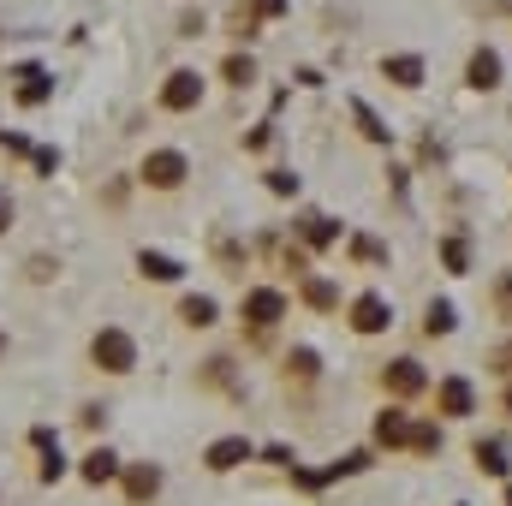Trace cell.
Returning a JSON list of instances; mask_svg holds the SVG:
<instances>
[{
	"instance_id": "cell-1",
	"label": "cell",
	"mask_w": 512,
	"mask_h": 506,
	"mask_svg": "<svg viewBox=\"0 0 512 506\" xmlns=\"http://www.w3.org/2000/svg\"><path fill=\"white\" fill-rule=\"evenodd\" d=\"M90 358H96V370L126 376L131 364H137V346H131V334H120V328H102V334L90 340Z\"/></svg>"
},
{
	"instance_id": "cell-2",
	"label": "cell",
	"mask_w": 512,
	"mask_h": 506,
	"mask_svg": "<svg viewBox=\"0 0 512 506\" xmlns=\"http://www.w3.org/2000/svg\"><path fill=\"white\" fill-rule=\"evenodd\" d=\"M197 102H203V78H197V72H173V78L161 84V108H167V114H191Z\"/></svg>"
},
{
	"instance_id": "cell-3",
	"label": "cell",
	"mask_w": 512,
	"mask_h": 506,
	"mask_svg": "<svg viewBox=\"0 0 512 506\" xmlns=\"http://www.w3.org/2000/svg\"><path fill=\"white\" fill-rule=\"evenodd\" d=\"M143 185H155V191L185 185V155H179V149H155V155L143 161Z\"/></svg>"
},
{
	"instance_id": "cell-4",
	"label": "cell",
	"mask_w": 512,
	"mask_h": 506,
	"mask_svg": "<svg viewBox=\"0 0 512 506\" xmlns=\"http://www.w3.org/2000/svg\"><path fill=\"white\" fill-rule=\"evenodd\" d=\"M286 316V298L274 292V286H256V292H245V322L251 328H274Z\"/></svg>"
},
{
	"instance_id": "cell-5",
	"label": "cell",
	"mask_w": 512,
	"mask_h": 506,
	"mask_svg": "<svg viewBox=\"0 0 512 506\" xmlns=\"http://www.w3.org/2000/svg\"><path fill=\"white\" fill-rule=\"evenodd\" d=\"M435 405H441L447 417H471V411H477V387H471L465 376H447L441 387H435Z\"/></svg>"
},
{
	"instance_id": "cell-6",
	"label": "cell",
	"mask_w": 512,
	"mask_h": 506,
	"mask_svg": "<svg viewBox=\"0 0 512 506\" xmlns=\"http://www.w3.org/2000/svg\"><path fill=\"white\" fill-rule=\"evenodd\" d=\"M387 322H393V310H387L382 292H364V298L352 304V328H358V334H382Z\"/></svg>"
},
{
	"instance_id": "cell-7",
	"label": "cell",
	"mask_w": 512,
	"mask_h": 506,
	"mask_svg": "<svg viewBox=\"0 0 512 506\" xmlns=\"http://www.w3.org/2000/svg\"><path fill=\"white\" fill-rule=\"evenodd\" d=\"M382 381H387V393H423V387H429V376H423L411 358H393L382 370Z\"/></svg>"
},
{
	"instance_id": "cell-8",
	"label": "cell",
	"mask_w": 512,
	"mask_h": 506,
	"mask_svg": "<svg viewBox=\"0 0 512 506\" xmlns=\"http://www.w3.org/2000/svg\"><path fill=\"white\" fill-rule=\"evenodd\" d=\"M12 78H18V102H24V108H36V102H48V90H54V78H48L42 66H18Z\"/></svg>"
},
{
	"instance_id": "cell-9",
	"label": "cell",
	"mask_w": 512,
	"mask_h": 506,
	"mask_svg": "<svg viewBox=\"0 0 512 506\" xmlns=\"http://www.w3.org/2000/svg\"><path fill=\"white\" fill-rule=\"evenodd\" d=\"M203 459H209V471H233V465L251 459V441H245V435H227V441H215Z\"/></svg>"
},
{
	"instance_id": "cell-10",
	"label": "cell",
	"mask_w": 512,
	"mask_h": 506,
	"mask_svg": "<svg viewBox=\"0 0 512 506\" xmlns=\"http://www.w3.org/2000/svg\"><path fill=\"white\" fill-rule=\"evenodd\" d=\"M155 495H161V471H155V465H131L126 471V501L143 506V501H155Z\"/></svg>"
},
{
	"instance_id": "cell-11",
	"label": "cell",
	"mask_w": 512,
	"mask_h": 506,
	"mask_svg": "<svg viewBox=\"0 0 512 506\" xmlns=\"http://www.w3.org/2000/svg\"><path fill=\"white\" fill-rule=\"evenodd\" d=\"M501 84V54L495 48H477L471 54V90H495Z\"/></svg>"
},
{
	"instance_id": "cell-12",
	"label": "cell",
	"mask_w": 512,
	"mask_h": 506,
	"mask_svg": "<svg viewBox=\"0 0 512 506\" xmlns=\"http://www.w3.org/2000/svg\"><path fill=\"white\" fill-rule=\"evenodd\" d=\"M376 441H382V447H411V423H405V411H382V417H376Z\"/></svg>"
},
{
	"instance_id": "cell-13",
	"label": "cell",
	"mask_w": 512,
	"mask_h": 506,
	"mask_svg": "<svg viewBox=\"0 0 512 506\" xmlns=\"http://www.w3.org/2000/svg\"><path fill=\"white\" fill-rule=\"evenodd\" d=\"M382 72L393 78V84H405V90L423 84V60H417V54H393V60H382Z\"/></svg>"
},
{
	"instance_id": "cell-14",
	"label": "cell",
	"mask_w": 512,
	"mask_h": 506,
	"mask_svg": "<svg viewBox=\"0 0 512 506\" xmlns=\"http://www.w3.org/2000/svg\"><path fill=\"white\" fill-rule=\"evenodd\" d=\"M120 477V459L108 453V447H96L90 459H84V483H114Z\"/></svg>"
},
{
	"instance_id": "cell-15",
	"label": "cell",
	"mask_w": 512,
	"mask_h": 506,
	"mask_svg": "<svg viewBox=\"0 0 512 506\" xmlns=\"http://www.w3.org/2000/svg\"><path fill=\"white\" fill-rule=\"evenodd\" d=\"M471 453H477V471H483V477H507V453H501L495 441H477Z\"/></svg>"
},
{
	"instance_id": "cell-16",
	"label": "cell",
	"mask_w": 512,
	"mask_h": 506,
	"mask_svg": "<svg viewBox=\"0 0 512 506\" xmlns=\"http://www.w3.org/2000/svg\"><path fill=\"white\" fill-rule=\"evenodd\" d=\"M137 268H143L149 280H179V262H173V256H161V251H143V256H137Z\"/></svg>"
},
{
	"instance_id": "cell-17",
	"label": "cell",
	"mask_w": 512,
	"mask_h": 506,
	"mask_svg": "<svg viewBox=\"0 0 512 506\" xmlns=\"http://www.w3.org/2000/svg\"><path fill=\"white\" fill-rule=\"evenodd\" d=\"M179 316H185L191 328H209V322H215V298H197V292H191V298L179 304Z\"/></svg>"
},
{
	"instance_id": "cell-18",
	"label": "cell",
	"mask_w": 512,
	"mask_h": 506,
	"mask_svg": "<svg viewBox=\"0 0 512 506\" xmlns=\"http://www.w3.org/2000/svg\"><path fill=\"white\" fill-rule=\"evenodd\" d=\"M304 239H310V245H334V239H340V227H334L328 215H310V221H304Z\"/></svg>"
},
{
	"instance_id": "cell-19",
	"label": "cell",
	"mask_w": 512,
	"mask_h": 506,
	"mask_svg": "<svg viewBox=\"0 0 512 506\" xmlns=\"http://www.w3.org/2000/svg\"><path fill=\"white\" fill-rule=\"evenodd\" d=\"M423 334H453V304H429V316H423Z\"/></svg>"
},
{
	"instance_id": "cell-20",
	"label": "cell",
	"mask_w": 512,
	"mask_h": 506,
	"mask_svg": "<svg viewBox=\"0 0 512 506\" xmlns=\"http://www.w3.org/2000/svg\"><path fill=\"white\" fill-rule=\"evenodd\" d=\"M441 262H447V274H465V262H471L465 239H447V245H441Z\"/></svg>"
},
{
	"instance_id": "cell-21",
	"label": "cell",
	"mask_w": 512,
	"mask_h": 506,
	"mask_svg": "<svg viewBox=\"0 0 512 506\" xmlns=\"http://www.w3.org/2000/svg\"><path fill=\"white\" fill-rule=\"evenodd\" d=\"M304 298H310L316 310H334V304H340V292H334L328 280H310V286H304Z\"/></svg>"
},
{
	"instance_id": "cell-22",
	"label": "cell",
	"mask_w": 512,
	"mask_h": 506,
	"mask_svg": "<svg viewBox=\"0 0 512 506\" xmlns=\"http://www.w3.org/2000/svg\"><path fill=\"white\" fill-rule=\"evenodd\" d=\"M411 447H417V453H441V429H435V423H417V429H411Z\"/></svg>"
},
{
	"instance_id": "cell-23",
	"label": "cell",
	"mask_w": 512,
	"mask_h": 506,
	"mask_svg": "<svg viewBox=\"0 0 512 506\" xmlns=\"http://www.w3.org/2000/svg\"><path fill=\"white\" fill-rule=\"evenodd\" d=\"M495 310H501V322H512V274L495 280Z\"/></svg>"
},
{
	"instance_id": "cell-24",
	"label": "cell",
	"mask_w": 512,
	"mask_h": 506,
	"mask_svg": "<svg viewBox=\"0 0 512 506\" xmlns=\"http://www.w3.org/2000/svg\"><path fill=\"white\" fill-rule=\"evenodd\" d=\"M227 78H233V84H251V78H256V66L245 60V54H233V60H227Z\"/></svg>"
},
{
	"instance_id": "cell-25",
	"label": "cell",
	"mask_w": 512,
	"mask_h": 506,
	"mask_svg": "<svg viewBox=\"0 0 512 506\" xmlns=\"http://www.w3.org/2000/svg\"><path fill=\"white\" fill-rule=\"evenodd\" d=\"M292 376H298V381L316 376V352H292Z\"/></svg>"
},
{
	"instance_id": "cell-26",
	"label": "cell",
	"mask_w": 512,
	"mask_h": 506,
	"mask_svg": "<svg viewBox=\"0 0 512 506\" xmlns=\"http://www.w3.org/2000/svg\"><path fill=\"white\" fill-rule=\"evenodd\" d=\"M251 12H256V18H280V12H286V0H251Z\"/></svg>"
},
{
	"instance_id": "cell-27",
	"label": "cell",
	"mask_w": 512,
	"mask_h": 506,
	"mask_svg": "<svg viewBox=\"0 0 512 506\" xmlns=\"http://www.w3.org/2000/svg\"><path fill=\"white\" fill-rule=\"evenodd\" d=\"M352 114H358V126H364V137H382V126H376V114H370V108H364V102H358V108H352Z\"/></svg>"
},
{
	"instance_id": "cell-28",
	"label": "cell",
	"mask_w": 512,
	"mask_h": 506,
	"mask_svg": "<svg viewBox=\"0 0 512 506\" xmlns=\"http://www.w3.org/2000/svg\"><path fill=\"white\" fill-rule=\"evenodd\" d=\"M352 256H364V262H382V245H376V239H358V245H352Z\"/></svg>"
},
{
	"instance_id": "cell-29",
	"label": "cell",
	"mask_w": 512,
	"mask_h": 506,
	"mask_svg": "<svg viewBox=\"0 0 512 506\" xmlns=\"http://www.w3.org/2000/svg\"><path fill=\"white\" fill-rule=\"evenodd\" d=\"M6 227H12V197L0 191V233H6Z\"/></svg>"
},
{
	"instance_id": "cell-30",
	"label": "cell",
	"mask_w": 512,
	"mask_h": 506,
	"mask_svg": "<svg viewBox=\"0 0 512 506\" xmlns=\"http://www.w3.org/2000/svg\"><path fill=\"white\" fill-rule=\"evenodd\" d=\"M495 370H507V376H512V346H501V352H495Z\"/></svg>"
},
{
	"instance_id": "cell-31",
	"label": "cell",
	"mask_w": 512,
	"mask_h": 506,
	"mask_svg": "<svg viewBox=\"0 0 512 506\" xmlns=\"http://www.w3.org/2000/svg\"><path fill=\"white\" fill-rule=\"evenodd\" d=\"M507 417H512V387H507Z\"/></svg>"
},
{
	"instance_id": "cell-32",
	"label": "cell",
	"mask_w": 512,
	"mask_h": 506,
	"mask_svg": "<svg viewBox=\"0 0 512 506\" xmlns=\"http://www.w3.org/2000/svg\"><path fill=\"white\" fill-rule=\"evenodd\" d=\"M0 358H6V334H0Z\"/></svg>"
},
{
	"instance_id": "cell-33",
	"label": "cell",
	"mask_w": 512,
	"mask_h": 506,
	"mask_svg": "<svg viewBox=\"0 0 512 506\" xmlns=\"http://www.w3.org/2000/svg\"><path fill=\"white\" fill-rule=\"evenodd\" d=\"M507 506H512V489H507Z\"/></svg>"
}]
</instances>
